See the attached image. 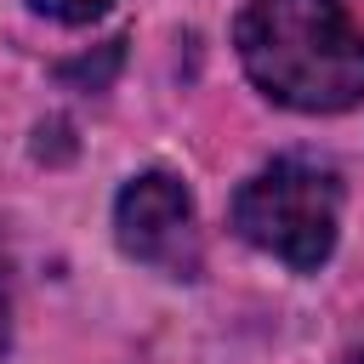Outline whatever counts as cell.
I'll list each match as a JSON object with an SVG mask.
<instances>
[{"label": "cell", "instance_id": "obj_3", "mask_svg": "<svg viewBox=\"0 0 364 364\" xmlns=\"http://www.w3.org/2000/svg\"><path fill=\"white\" fill-rule=\"evenodd\" d=\"M114 239L125 256L171 273V279H193L199 273V216H193V193L171 176V171H142L119 188L114 199Z\"/></svg>", "mask_w": 364, "mask_h": 364}, {"label": "cell", "instance_id": "obj_4", "mask_svg": "<svg viewBox=\"0 0 364 364\" xmlns=\"http://www.w3.org/2000/svg\"><path fill=\"white\" fill-rule=\"evenodd\" d=\"M119 57H125V40H108V46L97 51V63H91V57L57 63V80H63V85H91V91H97V85H108V74L119 68Z\"/></svg>", "mask_w": 364, "mask_h": 364}, {"label": "cell", "instance_id": "obj_5", "mask_svg": "<svg viewBox=\"0 0 364 364\" xmlns=\"http://www.w3.org/2000/svg\"><path fill=\"white\" fill-rule=\"evenodd\" d=\"M40 17H57V23H97L114 0H28Z\"/></svg>", "mask_w": 364, "mask_h": 364}, {"label": "cell", "instance_id": "obj_6", "mask_svg": "<svg viewBox=\"0 0 364 364\" xmlns=\"http://www.w3.org/2000/svg\"><path fill=\"white\" fill-rule=\"evenodd\" d=\"M0 353H6V262H0Z\"/></svg>", "mask_w": 364, "mask_h": 364}, {"label": "cell", "instance_id": "obj_1", "mask_svg": "<svg viewBox=\"0 0 364 364\" xmlns=\"http://www.w3.org/2000/svg\"><path fill=\"white\" fill-rule=\"evenodd\" d=\"M233 46L245 74L296 114L364 102V28H353L341 0H245Z\"/></svg>", "mask_w": 364, "mask_h": 364}, {"label": "cell", "instance_id": "obj_2", "mask_svg": "<svg viewBox=\"0 0 364 364\" xmlns=\"http://www.w3.org/2000/svg\"><path fill=\"white\" fill-rule=\"evenodd\" d=\"M336 216H341V182L330 165L284 154L262 165L239 199H233V228L245 245L279 256L296 273H313L336 250Z\"/></svg>", "mask_w": 364, "mask_h": 364}]
</instances>
